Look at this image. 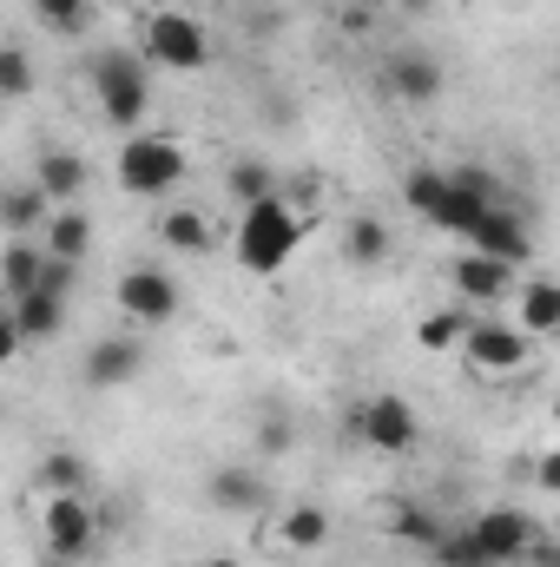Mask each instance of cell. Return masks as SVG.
I'll return each mask as SVG.
<instances>
[{
  "instance_id": "cell-1",
  "label": "cell",
  "mask_w": 560,
  "mask_h": 567,
  "mask_svg": "<svg viewBox=\"0 0 560 567\" xmlns=\"http://www.w3.org/2000/svg\"><path fill=\"white\" fill-rule=\"evenodd\" d=\"M297 245H303V218L283 205V192L258 198V205H245V218H238V265H245V271L271 278V271L290 265Z\"/></svg>"
},
{
  "instance_id": "cell-2",
  "label": "cell",
  "mask_w": 560,
  "mask_h": 567,
  "mask_svg": "<svg viewBox=\"0 0 560 567\" xmlns=\"http://www.w3.org/2000/svg\"><path fill=\"white\" fill-rule=\"evenodd\" d=\"M185 178V145L165 140V133H133V140L120 145V185L133 192V198H158V192H172Z\"/></svg>"
},
{
  "instance_id": "cell-3",
  "label": "cell",
  "mask_w": 560,
  "mask_h": 567,
  "mask_svg": "<svg viewBox=\"0 0 560 567\" xmlns=\"http://www.w3.org/2000/svg\"><path fill=\"white\" fill-rule=\"evenodd\" d=\"M93 93H100V106H106L113 126H139L145 106H152L145 60L139 53H100V60H93Z\"/></svg>"
},
{
  "instance_id": "cell-4",
  "label": "cell",
  "mask_w": 560,
  "mask_h": 567,
  "mask_svg": "<svg viewBox=\"0 0 560 567\" xmlns=\"http://www.w3.org/2000/svg\"><path fill=\"white\" fill-rule=\"evenodd\" d=\"M145 66H172V73H198L205 60H211V40H205V27L191 20V13H152L145 20Z\"/></svg>"
},
{
  "instance_id": "cell-5",
  "label": "cell",
  "mask_w": 560,
  "mask_h": 567,
  "mask_svg": "<svg viewBox=\"0 0 560 567\" xmlns=\"http://www.w3.org/2000/svg\"><path fill=\"white\" fill-rule=\"evenodd\" d=\"M100 535V515H93V495H46L40 502V542L46 555H66V561H86Z\"/></svg>"
},
{
  "instance_id": "cell-6",
  "label": "cell",
  "mask_w": 560,
  "mask_h": 567,
  "mask_svg": "<svg viewBox=\"0 0 560 567\" xmlns=\"http://www.w3.org/2000/svg\"><path fill=\"white\" fill-rule=\"evenodd\" d=\"M462 350H468V370H475V377H515V370H528L535 337H521L515 323L488 317V323H468V330H462Z\"/></svg>"
},
{
  "instance_id": "cell-7",
  "label": "cell",
  "mask_w": 560,
  "mask_h": 567,
  "mask_svg": "<svg viewBox=\"0 0 560 567\" xmlns=\"http://www.w3.org/2000/svg\"><path fill=\"white\" fill-rule=\"evenodd\" d=\"M468 535H475V548H481V561L495 567H515L528 548H535V515L528 508H488V515H475L468 522Z\"/></svg>"
},
{
  "instance_id": "cell-8",
  "label": "cell",
  "mask_w": 560,
  "mask_h": 567,
  "mask_svg": "<svg viewBox=\"0 0 560 567\" xmlns=\"http://www.w3.org/2000/svg\"><path fill=\"white\" fill-rule=\"evenodd\" d=\"M356 435H363L376 455H409L422 423H416V410H409L403 396H370V403L356 410Z\"/></svg>"
},
{
  "instance_id": "cell-9",
  "label": "cell",
  "mask_w": 560,
  "mask_h": 567,
  "mask_svg": "<svg viewBox=\"0 0 560 567\" xmlns=\"http://www.w3.org/2000/svg\"><path fill=\"white\" fill-rule=\"evenodd\" d=\"M468 245H475L481 258H501V265H515V271L535 258V238H528L521 212H501V205H488V212H481V225L468 231Z\"/></svg>"
},
{
  "instance_id": "cell-10",
  "label": "cell",
  "mask_w": 560,
  "mask_h": 567,
  "mask_svg": "<svg viewBox=\"0 0 560 567\" xmlns=\"http://www.w3.org/2000/svg\"><path fill=\"white\" fill-rule=\"evenodd\" d=\"M145 363V343L139 337H100L93 350H86V390H120V383H133Z\"/></svg>"
},
{
  "instance_id": "cell-11",
  "label": "cell",
  "mask_w": 560,
  "mask_h": 567,
  "mask_svg": "<svg viewBox=\"0 0 560 567\" xmlns=\"http://www.w3.org/2000/svg\"><path fill=\"white\" fill-rule=\"evenodd\" d=\"M120 310L133 323H165V317H178V284L165 271H126L120 278Z\"/></svg>"
},
{
  "instance_id": "cell-12",
  "label": "cell",
  "mask_w": 560,
  "mask_h": 567,
  "mask_svg": "<svg viewBox=\"0 0 560 567\" xmlns=\"http://www.w3.org/2000/svg\"><path fill=\"white\" fill-rule=\"evenodd\" d=\"M455 297H468V303H501L508 290H515V265H501V258H481V251H468V258H455Z\"/></svg>"
},
{
  "instance_id": "cell-13",
  "label": "cell",
  "mask_w": 560,
  "mask_h": 567,
  "mask_svg": "<svg viewBox=\"0 0 560 567\" xmlns=\"http://www.w3.org/2000/svg\"><path fill=\"white\" fill-rule=\"evenodd\" d=\"M383 86H390L403 106H428V100L442 93V66H435L428 53H390V66H383Z\"/></svg>"
},
{
  "instance_id": "cell-14",
  "label": "cell",
  "mask_w": 560,
  "mask_h": 567,
  "mask_svg": "<svg viewBox=\"0 0 560 567\" xmlns=\"http://www.w3.org/2000/svg\"><path fill=\"white\" fill-rule=\"evenodd\" d=\"M40 231H46V238H40V251H46V258L80 265V258L93 251V218H86V212H73V205H66V212H46V225H40Z\"/></svg>"
},
{
  "instance_id": "cell-15",
  "label": "cell",
  "mask_w": 560,
  "mask_h": 567,
  "mask_svg": "<svg viewBox=\"0 0 560 567\" xmlns=\"http://www.w3.org/2000/svg\"><path fill=\"white\" fill-rule=\"evenodd\" d=\"M7 310H13V323H20L27 343H46V337H60V323H66V297H53V290L7 297Z\"/></svg>"
},
{
  "instance_id": "cell-16",
  "label": "cell",
  "mask_w": 560,
  "mask_h": 567,
  "mask_svg": "<svg viewBox=\"0 0 560 567\" xmlns=\"http://www.w3.org/2000/svg\"><path fill=\"white\" fill-rule=\"evenodd\" d=\"M33 185H40L46 198L73 205V198L86 192V158H80V152H40V158H33Z\"/></svg>"
},
{
  "instance_id": "cell-17",
  "label": "cell",
  "mask_w": 560,
  "mask_h": 567,
  "mask_svg": "<svg viewBox=\"0 0 560 567\" xmlns=\"http://www.w3.org/2000/svg\"><path fill=\"white\" fill-rule=\"evenodd\" d=\"M86 488H93L86 455H73V449L40 455V468H33V495H86Z\"/></svg>"
},
{
  "instance_id": "cell-18",
  "label": "cell",
  "mask_w": 560,
  "mask_h": 567,
  "mask_svg": "<svg viewBox=\"0 0 560 567\" xmlns=\"http://www.w3.org/2000/svg\"><path fill=\"white\" fill-rule=\"evenodd\" d=\"M46 212H53V198H46L33 178H27V185H0V225H7V231H40Z\"/></svg>"
},
{
  "instance_id": "cell-19",
  "label": "cell",
  "mask_w": 560,
  "mask_h": 567,
  "mask_svg": "<svg viewBox=\"0 0 560 567\" xmlns=\"http://www.w3.org/2000/svg\"><path fill=\"white\" fill-rule=\"evenodd\" d=\"M265 502V482L251 475V468H218L211 475V508H225V515H251Z\"/></svg>"
},
{
  "instance_id": "cell-20",
  "label": "cell",
  "mask_w": 560,
  "mask_h": 567,
  "mask_svg": "<svg viewBox=\"0 0 560 567\" xmlns=\"http://www.w3.org/2000/svg\"><path fill=\"white\" fill-rule=\"evenodd\" d=\"M521 337H548V330H560V284H528L521 290V323H515Z\"/></svg>"
},
{
  "instance_id": "cell-21",
  "label": "cell",
  "mask_w": 560,
  "mask_h": 567,
  "mask_svg": "<svg viewBox=\"0 0 560 567\" xmlns=\"http://www.w3.org/2000/svg\"><path fill=\"white\" fill-rule=\"evenodd\" d=\"M481 212H488L481 198H468V192H455V185L442 178V198L428 205V225H442V231H462V238H468V231L481 225Z\"/></svg>"
},
{
  "instance_id": "cell-22",
  "label": "cell",
  "mask_w": 560,
  "mask_h": 567,
  "mask_svg": "<svg viewBox=\"0 0 560 567\" xmlns=\"http://www.w3.org/2000/svg\"><path fill=\"white\" fill-rule=\"evenodd\" d=\"M40 258H46L40 245H27V238H13V245L0 251V290H7V297H27V290L40 284Z\"/></svg>"
},
{
  "instance_id": "cell-23",
  "label": "cell",
  "mask_w": 560,
  "mask_h": 567,
  "mask_svg": "<svg viewBox=\"0 0 560 567\" xmlns=\"http://www.w3.org/2000/svg\"><path fill=\"white\" fill-rule=\"evenodd\" d=\"M343 258H350V265H383V258H390V231H383V218H350V231H343Z\"/></svg>"
},
{
  "instance_id": "cell-24",
  "label": "cell",
  "mask_w": 560,
  "mask_h": 567,
  "mask_svg": "<svg viewBox=\"0 0 560 567\" xmlns=\"http://www.w3.org/2000/svg\"><path fill=\"white\" fill-rule=\"evenodd\" d=\"M390 535H396L403 548H435V542H442V522H435L428 508H416V502H403V508L390 515Z\"/></svg>"
},
{
  "instance_id": "cell-25",
  "label": "cell",
  "mask_w": 560,
  "mask_h": 567,
  "mask_svg": "<svg viewBox=\"0 0 560 567\" xmlns=\"http://www.w3.org/2000/svg\"><path fill=\"white\" fill-rule=\"evenodd\" d=\"M225 185H231V198H238V205H258V198H271V192H278V178H271V165H265V158H238Z\"/></svg>"
},
{
  "instance_id": "cell-26",
  "label": "cell",
  "mask_w": 560,
  "mask_h": 567,
  "mask_svg": "<svg viewBox=\"0 0 560 567\" xmlns=\"http://www.w3.org/2000/svg\"><path fill=\"white\" fill-rule=\"evenodd\" d=\"M158 238H165L172 251H205V245H211V225H205V212H165Z\"/></svg>"
},
{
  "instance_id": "cell-27",
  "label": "cell",
  "mask_w": 560,
  "mask_h": 567,
  "mask_svg": "<svg viewBox=\"0 0 560 567\" xmlns=\"http://www.w3.org/2000/svg\"><path fill=\"white\" fill-rule=\"evenodd\" d=\"M283 542H290L297 555L323 548V542H330V515H323V508H290V515H283Z\"/></svg>"
},
{
  "instance_id": "cell-28",
  "label": "cell",
  "mask_w": 560,
  "mask_h": 567,
  "mask_svg": "<svg viewBox=\"0 0 560 567\" xmlns=\"http://www.w3.org/2000/svg\"><path fill=\"white\" fill-rule=\"evenodd\" d=\"M33 93V60L20 47H0V100H27Z\"/></svg>"
},
{
  "instance_id": "cell-29",
  "label": "cell",
  "mask_w": 560,
  "mask_h": 567,
  "mask_svg": "<svg viewBox=\"0 0 560 567\" xmlns=\"http://www.w3.org/2000/svg\"><path fill=\"white\" fill-rule=\"evenodd\" d=\"M462 330H468V317H462V310H435V317H422L416 343H422V350H448V343H462Z\"/></svg>"
},
{
  "instance_id": "cell-30",
  "label": "cell",
  "mask_w": 560,
  "mask_h": 567,
  "mask_svg": "<svg viewBox=\"0 0 560 567\" xmlns=\"http://www.w3.org/2000/svg\"><path fill=\"white\" fill-rule=\"evenodd\" d=\"M33 20L53 27V33H73V27H86L93 13H86V0H33Z\"/></svg>"
},
{
  "instance_id": "cell-31",
  "label": "cell",
  "mask_w": 560,
  "mask_h": 567,
  "mask_svg": "<svg viewBox=\"0 0 560 567\" xmlns=\"http://www.w3.org/2000/svg\"><path fill=\"white\" fill-rule=\"evenodd\" d=\"M403 198L428 218V205L442 198V172H435V165H409V172H403Z\"/></svg>"
},
{
  "instance_id": "cell-32",
  "label": "cell",
  "mask_w": 560,
  "mask_h": 567,
  "mask_svg": "<svg viewBox=\"0 0 560 567\" xmlns=\"http://www.w3.org/2000/svg\"><path fill=\"white\" fill-rule=\"evenodd\" d=\"M455 192H468V198H481V205H495V172L488 165H455V172H442Z\"/></svg>"
},
{
  "instance_id": "cell-33",
  "label": "cell",
  "mask_w": 560,
  "mask_h": 567,
  "mask_svg": "<svg viewBox=\"0 0 560 567\" xmlns=\"http://www.w3.org/2000/svg\"><path fill=\"white\" fill-rule=\"evenodd\" d=\"M290 442H297V423H290V416H278V410H271V416H265V429H258V449H265V455H283Z\"/></svg>"
},
{
  "instance_id": "cell-34",
  "label": "cell",
  "mask_w": 560,
  "mask_h": 567,
  "mask_svg": "<svg viewBox=\"0 0 560 567\" xmlns=\"http://www.w3.org/2000/svg\"><path fill=\"white\" fill-rule=\"evenodd\" d=\"M73 271H80V265H66V258H40V284H33V290L66 297V290H73Z\"/></svg>"
},
{
  "instance_id": "cell-35",
  "label": "cell",
  "mask_w": 560,
  "mask_h": 567,
  "mask_svg": "<svg viewBox=\"0 0 560 567\" xmlns=\"http://www.w3.org/2000/svg\"><path fill=\"white\" fill-rule=\"evenodd\" d=\"M20 343H27V337H20L13 310H0V363H13V357H20Z\"/></svg>"
},
{
  "instance_id": "cell-36",
  "label": "cell",
  "mask_w": 560,
  "mask_h": 567,
  "mask_svg": "<svg viewBox=\"0 0 560 567\" xmlns=\"http://www.w3.org/2000/svg\"><path fill=\"white\" fill-rule=\"evenodd\" d=\"M535 482H541V488H560V455H541V462H535Z\"/></svg>"
},
{
  "instance_id": "cell-37",
  "label": "cell",
  "mask_w": 560,
  "mask_h": 567,
  "mask_svg": "<svg viewBox=\"0 0 560 567\" xmlns=\"http://www.w3.org/2000/svg\"><path fill=\"white\" fill-rule=\"evenodd\" d=\"M376 7H390V0H350V13H376Z\"/></svg>"
},
{
  "instance_id": "cell-38",
  "label": "cell",
  "mask_w": 560,
  "mask_h": 567,
  "mask_svg": "<svg viewBox=\"0 0 560 567\" xmlns=\"http://www.w3.org/2000/svg\"><path fill=\"white\" fill-rule=\"evenodd\" d=\"M40 567H86V561H66V555H40Z\"/></svg>"
},
{
  "instance_id": "cell-39",
  "label": "cell",
  "mask_w": 560,
  "mask_h": 567,
  "mask_svg": "<svg viewBox=\"0 0 560 567\" xmlns=\"http://www.w3.org/2000/svg\"><path fill=\"white\" fill-rule=\"evenodd\" d=\"M205 567H245V561H205Z\"/></svg>"
}]
</instances>
